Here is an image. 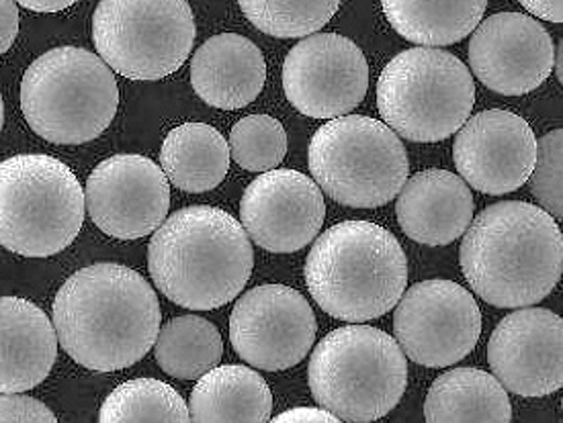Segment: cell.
Returning <instances> with one entry per match:
<instances>
[{"label":"cell","mask_w":563,"mask_h":423,"mask_svg":"<svg viewBox=\"0 0 563 423\" xmlns=\"http://www.w3.org/2000/svg\"><path fill=\"white\" fill-rule=\"evenodd\" d=\"M54 330L66 354L89 370L115 372L154 346L163 313L146 278L121 264L87 266L54 299Z\"/></svg>","instance_id":"1"},{"label":"cell","mask_w":563,"mask_h":423,"mask_svg":"<svg viewBox=\"0 0 563 423\" xmlns=\"http://www.w3.org/2000/svg\"><path fill=\"white\" fill-rule=\"evenodd\" d=\"M460 258L470 287L489 305H537L562 278V230L537 204H489L465 230Z\"/></svg>","instance_id":"2"},{"label":"cell","mask_w":563,"mask_h":423,"mask_svg":"<svg viewBox=\"0 0 563 423\" xmlns=\"http://www.w3.org/2000/svg\"><path fill=\"white\" fill-rule=\"evenodd\" d=\"M148 268L168 301L191 311H211L244 291L253 275V244L230 213L195 204L170 215L154 232Z\"/></svg>","instance_id":"3"},{"label":"cell","mask_w":563,"mask_h":423,"mask_svg":"<svg viewBox=\"0 0 563 423\" xmlns=\"http://www.w3.org/2000/svg\"><path fill=\"white\" fill-rule=\"evenodd\" d=\"M303 275L313 301L330 318L363 323L398 305L408 285V260L382 225L342 221L316 240Z\"/></svg>","instance_id":"4"},{"label":"cell","mask_w":563,"mask_h":423,"mask_svg":"<svg viewBox=\"0 0 563 423\" xmlns=\"http://www.w3.org/2000/svg\"><path fill=\"white\" fill-rule=\"evenodd\" d=\"M308 382L316 403L339 422H377L400 403L408 363L386 332L346 325L313 348Z\"/></svg>","instance_id":"5"},{"label":"cell","mask_w":563,"mask_h":423,"mask_svg":"<svg viewBox=\"0 0 563 423\" xmlns=\"http://www.w3.org/2000/svg\"><path fill=\"white\" fill-rule=\"evenodd\" d=\"M119 87L101 56L56 47L35 59L21 82V111L31 130L52 144L78 146L115 119Z\"/></svg>","instance_id":"6"},{"label":"cell","mask_w":563,"mask_h":423,"mask_svg":"<svg viewBox=\"0 0 563 423\" xmlns=\"http://www.w3.org/2000/svg\"><path fill=\"white\" fill-rule=\"evenodd\" d=\"M85 223V192L75 172L45 154L0 162V246L27 258L68 248Z\"/></svg>","instance_id":"7"},{"label":"cell","mask_w":563,"mask_h":423,"mask_svg":"<svg viewBox=\"0 0 563 423\" xmlns=\"http://www.w3.org/2000/svg\"><path fill=\"white\" fill-rule=\"evenodd\" d=\"M474 102L470 68L437 47L401 52L377 82V109L387 127L418 144L455 135L472 118Z\"/></svg>","instance_id":"8"},{"label":"cell","mask_w":563,"mask_h":423,"mask_svg":"<svg viewBox=\"0 0 563 423\" xmlns=\"http://www.w3.org/2000/svg\"><path fill=\"white\" fill-rule=\"evenodd\" d=\"M316 185L336 203L377 209L398 197L410 175V162L398 133L361 115L328 121L308 149Z\"/></svg>","instance_id":"9"},{"label":"cell","mask_w":563,"mask_h":423,"mask_svg":"<svg viewBox=\"0 0 563 423\" xmlns=\"http://www.w3.org/2000/svg\"><path fill=\"white\" fill-rule=\"evenodd\" d=\"M187 0H101L92 42L104 64L128 80L154 82L177 73L194 52Z\"/></svg>","instance_id":"10"},{"label":"cell","mask_w":563,"mask_h":423,"mask_svg":"<svg viewBox=\"0 0 563 423\" xmlns=\"http://www.w3.org/2000/svg\"><path fill=\"white\" fill-rule=\"evenodd\" d=\"M394 336L416 365H457L482 336V311L474 294L457 282L430 278L401 294L394 313Z\"/></svg>","instance_id":"11"},{"label":"cell","mask_w":563,"mask_h":423,"mask_svg":"<svg viewBox=\"0 0 563 423\" xmlns=\"http://www.w3.org/2000/svg\"><path fill=\"white\" fill-rule=\"evenodd\" d=\"M318 323L303 294L285 285L254 287L230 315V342L246 365L277 372L297 366L316 342Z\"/></svg>","instance_id":"12"},{"label":"cell","mask_w":563,"mask_h":423,"mask_svg":"<svg viewBox=\"0 0 563 423\" xmlns=\"http://www.w3.org/2000/svg\"><path fill=\"white\" fill-rule=\"evenodd\" d=\"M287 101L301 115L336 119L355 111L369 88V66L361 47L339 33L308 35L283 64Z\"/></svg>","instance_id":"13"},{"label":"cell","mask_w":563,"mask_h":423,"mask_svg":"<svg viewBox=\"0 0 563 423\" xmlns=\"http://www.w3.org/2000/svg\"><path fill=\"white\" fill-rule=\"evenodd\" d=\"M85 207L103 234L137 240L156 232L166 220L170 182L148 158L118 154L90 172Z\"/></svg>","instance_id":"14"},{"label":"cell","mask_w":563,"mask_h":423,"mask_svg":"<svg viewBox=\"0 0 563 423\" xmlns=\"http://www.w3.org/2000/svg\"><path fill=\"white\" fill-rule=\"evenodd\" d=\"M327 218L316 180L297 170H268L253 180L240 201V221L258 248L291 254L310 246Z\"/></svg>","instance_id":"15"},{"label":"cell","mask_w":563,"mask_h":423,"mask_svg":"<svg viewBox=\"0 0 563 423\" xmlns=\"http://www.w3.org/2000/svg\"><path fill=\"white\" fill-rule=\"evenodd\" d=\"M488 363L508 393L548 397L563 385V322L543 307H520L496 325Z\"/></svg>","instance_id":"16"},{"label":"cell","mask_w":563,"mask_h":423,"mask_svg":"<svg viewBox=\"0 0 563 423\" xmlns=\"http://www.w3.org/2000/svg\"><path fill=\"white\" fill-rule=\"evenodd\" d=\"M453 162L470 187L503 197L529 182L537 162V137L525 118L503 109L482 111L457 132Z\"/></svg>","instance_id":"17"},{"label":"cell","mask_w":563,"mask_h":423,"mask_svg":"<svg viewBox=\"0 0 563 423\" xmlns=\"http://www.w3.org/2000/svg\"><path fill=\"white\" fill-rule=\"evenodd\" d=\"M475 78L498 94L520 97L541 87L555 66L548 30L522 13H498L475 27L470 40Z\"/></svg>","instance_id":"18"},{"label":"cell","mask_w":563,"mask_h":423,"mask_svg":"<svg viewBox=\"0 0 563 423\" xmlns=\"http://www.w3.org/2000/svg\"><path fill=\"white\" fill-rule=\"evenodd\" d=\"M396 215L404 234L424 246L460 240L474 220V194L467 182L449 170H424L404 182Z\"/></svg>","instance_id":"19"},{"label":"cell","mask_w":563,"mask_h":423,"mask_svg":"<svg viewBox=\"0 0 563 423\" xmlns=\"http://www.w3.org/2000/svg\"><path fill=\"white\" fill-rule=\"evenodd\" d=\"M58 356L54 323L35 303L0 297V393H25L42 385Z\"/></svg>","instance_id":"20"},{"label":"cell","mask_w":563,"mask_h":423,"mask_svg":"<svg viewBox=\"0 0 563 423\" xmlns=\"http://www.w3.org/2000/svg\"><path fill=\"white\" fill-rule=\"evenodd\" d=\"M267 80V64L258 45L244 35H213L195 52L191 85L201 101L234 111L256 101Z\"/></svg>","instance_id":"21"},{"label":"cell","mask_w":563,"mask_h":423,"mask_svg":"<svg viewBox=\"0 0 563 423\" xmlns=\"http://www.w3.org/2000/svg\"><path fill=\"white\" fill-rule=\"evenodd\" d=\"M271 411L267 380L242 365L211 368L199 377L189 399V415L197 423L268 422Z\"/></svg>","instance_id":"22"},{"label":"cell","mask_w":563,"mask_h":423,"mask_svg":"<svg viewBox=\"0 0 563 423\" xmlns=\"http://www.w3.org/2000/svg\"><path fill=\"white\" fill-rule=\"evenodd\" d=\"M430 423H506L512 405L500 380L479 368H453L432 382L424 401Z\"/></svg>","instance_id":"23"},{"label":"cell","mask_w":563,"mask_h":423,"mask_svg":"<svg viewBox=\"0 0 563 423\" xmlns=\"http://www.w3.org/2000/svg\"><path fill=\"white\" fill-rule=\"evenodd\" d=\"M161 168L177 189L208 192L223 182L230 170V146L208 123H185L166 135Z\"/></svg>","instance_id":"24"},{"label":"cell","mask_w":563,"mask_h":423,"mask_svg":"<svg viewBox=\"0 0 563 423\" xmlns=\"http://www.w3.org/2000/svg\"><path fill=\"white\" fill-rule=\"evenodd\" d=\"M389 25L422 47L457 44L482 23L488 0H382Z\"/></svg>","instance_id":"25"},{"label":"cell","mask_w":563,"mask_h":423,"mask_svg":"<svg viewBox=\"0 0 563 423\" xmlns=\"http://www.w3.org/2000/svg\"><path fill=\"white\" fill-rule=\"evenodd\" d=\"M222 334L199 315L175 318L161 327L154 342L156 363L175 379L197 380L220 365Z\"/></svg>","instance_id":"26"},{"label":"cell","mask_w":563,"mask_h":423,"mask_svg":"<svg viewBox=\"0 0 563 423\" xmlns=\"http://www.w3.org/2000/svg\"><path fill=\"white\" fill-rule=\"evenodd\" d=\"M103 423L191 422L185 399L163 380L135 379L123 382L104 399L99 413Z\"/></svg>","instance_id":"27"},{"label":"cell","mask_w":563,"mask_h":423,"mask_svg":"<svg viewBox=\"0 0 563 423\" xmlns=\"http://www.w3.org/2000/svg\"><path fill=\"white\" fill-rule=\"evenodd\" d=\"M254 27L273 37H308L336 15L341 0H238Z\"/></svg>","instance_id":"28"},{"label":"cell","mask_w":563,"mask_h":423,"mask_svg":"<svg viewBox=\"0 0 563 423\" xmlns=\"http://www.w3.org/2000/svg\"><path fill=\"white\" fill-rule=\"evenodd\" d=\"M230 158L249 172H268L287 154V133L282 121L268 115L240 119L230 132Z\"/></svg>","instance_id":"29"},{"label":"cell","mask_w":563,"mask_h":423,"mask_svg":"<svg viewBox=\"0 0 563 423\" xmlns=\"http://www.w3.org/2000/svg\"><path fill=\"white\" fill-rule=\"evenodd\" d=\"M531 192L551 218L563 215V130H553L537 142V162L529 176Z\"/></svg>","instance_id":"30"},{"label":"cell","mask_w":563,"mask_h":423,"mask_svg":"<svg viewBox=\"0 0 563 423\" xmlns=\"http://www.w3.org/2000/svg\"><path fill=\"white\" fill-rule=\"evenodd\" d=\"M42 401L19 393H0V423H56Z\"/></svg>","instance_id":"31"},{"label":"cell","mask_w":563,"mask_h":423,"mask_svg":"<svg viewBox=\"0 0 563 423\" xmlns=\"http://www.w3.org/2000/svg\"><path fill=\"white\" fill-rule=\"evenodd\" d=\"M19 35V11L15 0H0V56L11 49Z\"/></svg>","instance_id":"32"},{"label":"cell","mask_w":563,"mask_h":423,"mask_svg":"<svg viewBox=\"0 0 563 423\" xmlns=\"http://www.w3.org/2000/svg\"><path fill=\"white\" fill-rule=\"evenodd\" d=\"M275 422L336 423L339 420H336L330 411H327V409L296 408L285 411L282 415H277V418H275Z\"/></svg>","instance_id":"33"},{"label":"cell","mask_w":563,"mask_h":423,"mask_svg":"<svg viewBox=\"0 0 563 423\" xmlns=\"http://www.w3.org/2000/svg\"><path fill=\"white\" fill-rule=\"evenodd\" d=\"M519 2L531 15L539 19H545L551 23L563 21V0H519Z\"/></svg>","instance_id":"34"},{"label":"cell","mask_w":563,"mask_h":423,"mask_svg":"<svg viewBox=\"0 0 563 423\" xmlns=\"http://www.w3.org/2000/svg\"><path fill=\"white\" fill-rule=\"evenodd\" d=\"M15 2L35 13H58L73 7L78 0H15Z\"/></svg>","instance_id":"35"},{"label":"cell","mask_w":563,"mask_h":423,"mask_svg":"<svg viewBox=\"0 0 563 423\" xmlns=\"http://www.w3.org/2000/svg\"><path fill=\"white\" fill-rule=\"evenodd\" d=\"M558 78L562 80V44L558 47Z\"/></svg>","instance_id":"36"},{"label":"cell","mask_w":563,"mask_h":423,"mask_svg":"<svg viewBox=\"0 0 563 423\" xmlns=\"http://www.w3.org/2000/svg\"><path fill=\"white\" fill-rule=\"evenodd\" d=\"M2 123H4V104H2V97H0V132H2Z\"/></svg>","instance_id":"37"}]
</instances>
